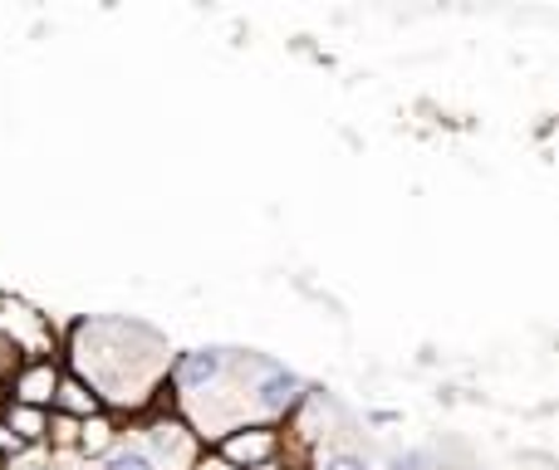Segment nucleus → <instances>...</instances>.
Listing matches in <instances>:
<instances>
[{
    "mask_svg": "<svg viewBox=\"0 0 559 470\" xmlns=\"http://www.w3.org/2000/svg\"><path fill=\"white\" fill-rule=\"evenodd\" d=\"M275 432L271 426H241V432H231L222 442V461L226 466H246V470H255V466H265L275 456Z\"/></svg>",
    "mask_w": 559,
    "mask_h": 470,
    "instance_id": "nucleus-1",
    "label": "nucleus"
},
{
    "mask_svg": "<svg viewBox=\"0 0 559 470\" xmlns=\"http://www.w3.org/2000/svg\"><path fill=\"white\" fill-rule=\"evenodd\" d=\"M216 373H222V353H212V348H197V353H182V358H177L173 383H177V387H206Z\"/></svg>",
    "mask_w": 559,
    "mask_h": 470,
    "instance_id": "nucleus-4",
    "label": "nucleus"
},
{
    "mask_svg": "<svg viewBox=\"0 0 559 470\" xmlns=\"http://www.w3.org/2000/svg\"><path fill=\"white\" fill-rule=\"evenodd\" d=\"M74 442H79V451H84V456H104L108 446H114V422H108L104 412L84 417V422H79V432H74Z\"/></svg>",
    "mask_w": 559,
    "mask_h": 470,
    "instance_id": "nucleus-6",
    "label": "nucleus"
},
{
    "mask_svg": "<svg viewBox=\"0 0 559 470\" xmlns=\"http://www.w3.org/2000/svg\"><path fill=\"white\" fill-rule=\"evenodd\" d=\"M55 407L69 417V422H74V417L84 422V417H94V412H98V393L84 383V377H59V387H55Z\"/></svg>",
    "mask_w": 559,
    "mask_h": 470,
    "instance_id": "nucleus-3",
    "label": "nucleus"
},
{
    "mask_svg": "<svg viewBox=\"0 0 559 470\" xmlns=\"http://www.w3.org/2000/svg\"><path fill=\"white\" fill-rule=\"evenodd\" d=\"M55 387H59V367L49 363V358H35V363H25L15 373V402L45 412V407L55 402Z\"/></svg>",
    "mask_w": 559,
    "mask_h": 470,
    "instance_id": "nucleus-2",
    "label": "nucleus"
},
{
    "mask_svg": "<svg viewBox=\"0 0 559 470\" xmlns=\"http://www.w3.org/2000/svg\"><path fill=\"white\" fill-rule=\"evenodd\" d=\"M255 470H275V466H271V461H265V466H255Z\"/></svg>",
    "mask_w": 559,
    "mask_h": 470,
    "instance_id": "nucleus-11",
    "label": "nucleus"
},
{
    "mask_svg": "<svg viewBox=\"0 0 559 470\" xmlns=\"http://www.w3.org/2000/svg\"><path fill=\"white\" fill-rule=\"evenodd\" d=\"M324 470H364V461H354V456H329Z\"/></svg>",
    "mask_w": 559,
    "mask_h": 470,
    "instance_id": "nucleus-10",
    "label": "nucleus"
},
{
    "mask_svg": "<svg viewBox=\"0 0 559 470\" xmlns=\"http://www.w3.org/2000/svg\"><path fill=\"white\" fill-rule=\"evenodd\" d=\"M299 397H305V383H299L295 373H265L261 402L271 407V412H289V407H299Z\"/></svg>",
    "mask_w": 559,
    "mask_h": 470,
    "instance_id": "nucleus-5",
    "label": "nucleus"
},
{
    "mask_svg": "<svg viewBox=\"0 0 559 470\" xmlns=\"http://www.w3.org/2000/svg\"><path fill=\"white\" fill-rule=\"evenodd\" d=\"M393 470H432V456L427 451H407V456H397Z\"/></svg>",
    "mask_w": 559,
    "mask_h": 470,
    "instance_id": "nucleus-8",
    "label": "nucleus"
},
{
    "mask_svg": "<svg viewBox=\"0 0 559 470\" xmlns=\"http://www.w3.org/2000/svg\"><path fill=\"white\" fill-rule=\"evenodd\" d=\"M108 470H153V461L147 456H138V451H123V456H114V466Z\"/></svg>",
    "mask_w": 559,
    "mask_h": 470,
    "instance_id": "nucleus-9",
    "label": "nucleus"
},
{
    "mask_svg": "<svg viewBox=\"0 0 559 470\" xmlns=\"http://www.w3.org/2000/svg\"><path fill=\"white\" fill-rule=\"evenodd\" d=\"M5 422H10L5 432H15L20 442H39V436L49 432V417L39 412V407H20V402H10V407H5Z\"/></svg>",
    "mask_w": 559,
    "mask_h": 470,
    "instance_id": "nucleus-7",
    "label": "nucleus"
}]
</instances>
